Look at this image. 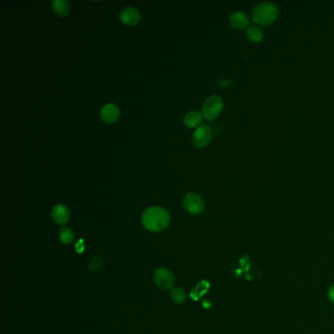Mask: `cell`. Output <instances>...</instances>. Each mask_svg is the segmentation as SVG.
<instances>
[{"label": "cell", "mask_w": 334, "mask_h": 334, "mask_svg": "<svg viewBox=\"0 0 334 334\" xmlns=\"http://www.w3.org/2000/svg\"><path fill=\"white\" fill-rule=\"evenodd\" d=\"M141 222L144 228L149 231L159 232L168 228L170 224V214L162 207H151L144 211Z\"/></svg>", "instance_id": "1"}, {"label": "cell", "mask_w": 334, "mask_h": 334, "mask_svg": "<svg viewBox=\"0 0 334 334\" xmlns=\"http://www.w3.org/2000/svg\"><path fill=\"white\" fill-rule=\"evenodd\" d=\"M279 15L277 6L270 1H264L256 5L252 12V20L260 26H269L274 23Z\"/></svg>", "instance_id": "2"}, {"label": "cell", "mask_w": 334, "mask_h": 334, "mask_svg": "<svg viewBox=\"0 0 334 334\" xmlns=\"http://www.w3.org/2000/svg\"><path fill=\"white\" fill-rule=\"evenodd\" d=\"M224 109V100L219 95L208 97L202 106V115L208 121L218 118Z\"/></svg>", "instance_id": "3"}, {"label": "cell", "mask_w": 334, "mask_h": 334, "mask_svg": "<svg viewBox=\"0 0 334 334\" xmlns=\"http://www.w3.org/2000/svg\"><path fill=\"white\" fill-rule=\"evenodd\" d=\"M153 278L155 284L163 290H172L174 288L175 276L173 272L168 269L161 268L156 270Z\"/></svg>", "instance_id": "4"}, {"label": "cell", "mask_w": 334, "mask_h": 334, "mask_svg": "<svg viewBox=\"0 0 334 334\" xmlns=\"http://www.w3.org/2000/svg\"><path fill=\"white\" fill-rule=\"evenodd\" d=\"M184 207L192 215H200L205 209V202L202 196L195 192H190L184 198Z\"/></svg>", "instance_id": "5"}, {"label": "cell", "mask_w": 334, "mask_h": 334, "mask_svg": "<svg viewBox=\"0 0 334 334\" xmlns=\"http://www.w3.org/2000/svg\"><path fill=\"white\" fill-rule=\"evenodd\" d=\"M212 140V129L207 125H199L192 136V142L197 148L206 147Z\"/></svg>", "instance_id": "6"}, {"label": "cell", "mask_w": 334, "mask_h": 334, "mask_svg": "<svg viewBox=\"0 0 334 334\" xmlns=\"http://www.w3.org/2000/svg\"><path fill=\"white\" fill-rule=\"evenodd\" d=\"M140 19V12L135 7H125L120 13V20L125 26H135L138 24Z\"/></svg>", "instance_id": "7"}, {"label": "cell", "mask_w": 334, "mask_h": 334, "mask_svg": "<svg viewBox=\"0 0 334 334\" xmlns=\"http://www.w3.org/2000/svg\"><path fill=\"white\" fill-rule=\"evenodd\" d=\"M120 117V109L113 103L105 104L100 110V118L106 124L115 123Z\"/></svg>", "instance_id": "8"}, {"label": "cell", "mask_w": 334, "mask_h": 334, "mask_svg": "<svg viewBox=\"0 0 334 334\" xmlns=\"http://www.w3.org/2000/svg\"><path fill=\"white\" fill-rule=\"evenodd\" d=\"M51 216L58 225H65L70 220V211L64 204H57L52 208Z\"/></svg>", "instance_id": "9"}, {"label": "cell", "mask_w": 334, "mask_h": 334, "mask_svg": "<svg viewBox=\"0 0 334 334\" xmlns=\"http://www.w3.org/2000/svg\"><path fill=\"white\" fill-rule=\"evenodd\" d=\"M230 25L236 30H243L249 26V18L242 11H235L229 17Z\"/></svg>", "instance_id": "10"}, {"label": "cell", "mask_w": 334, "mask_h": 334, "mask_svg": "<svg viewBox=\"0 0 334 334\" xmlns=\"http://www.w3.org/2000/svg\"><path fill=\"white\" fill-rule=\"evenodd\" d=\"M51 7L59 17H66L71 12V4L68 0H52Z\"/></svg>", "instance_id": "11"}, {"label": "cell", "mask_w": 334, "mask_h": 334, "mask_svg": "<svg viewBox=\"0 0 334 334\" xmlns=\"http://www.w3.org/2000/svg\"><path fill=\"white\" fill-rule=\"evenodd\" d=\"M203 115L198 111H190L186 114L184 123L188 127H196L202 123Z\"/></svg>", "instance_id": "12"}, {"label": "cell", "mask_w": 334, "mask_h": 334, "mask_svg": "<svg viewBox=\"0 0 334 334\" xmlns=\"http://www.w3.org/2000/svg\"><path fill=\"white\" fill-rule=\"evenodd\" d=\"M246 35H247L248 39L253 42H260L263 41V39L265 37L263 30L257 26L249 27L247 32H246Z\"/></svg>", "instance_id": "13"}, {"label": "cell", "mask_w": 334, "mask_h": 334, "mask_svg": "<svg viewBox=\"0 0 334 334\" xmlns=\"http://www.w3.org/2000/svg\"><path fill=\"white\" fill-rule=\"evenodd\" d=\"M59 237H60L61 242H63L64 244H70L73 242L75 235L71 229L67 227H63L59 231Z\"/></svg>", "instance_id": "14"}, {"label": "cell", "mask_w": 334, "mask_h": 334, "mask_svg": "<svg viewBox=\"0 0 334 334\" xmlns=\"http://www.w3.org/2000/svg\"><path fill=\"white\" fill-rule=\"evenodd\" d=\"M171 298L174 302L182 304L186 300V291L182 287H175L171 290Z\"/></svg>", "instance_id": "15"}, {"label": "cell", "mask_w": 334, "mask_h": 334, "mask_svg": "<svg viewBox=\"0 0 334 334\" xmlns=\"http://www.w3.org/2000/svg\"><path fill=\"white\" fill-rule=\"evenodd\" d=\"M102 265H103V260H102L99 256L94 257V258L91 260L90 264H89V270L92 271H98V270L101 268Z\"/></svg>", "instance_id": "16"}, {"label": "cell", "mask_w": 334, "mask_h": 334, "mask_svg": "<svg viewBox=\"0 0 334 334\" xmlns=\"http://www.w3.org/2000/svg\"><path fill=\"white\" fill-rule=\"evenodd\" d=\"M327 297L329 299V301L331 303L334 304V284L330 286V288L328 289V292H327Z\"/></svg>", "instance_id": "17"}]
</instances>
